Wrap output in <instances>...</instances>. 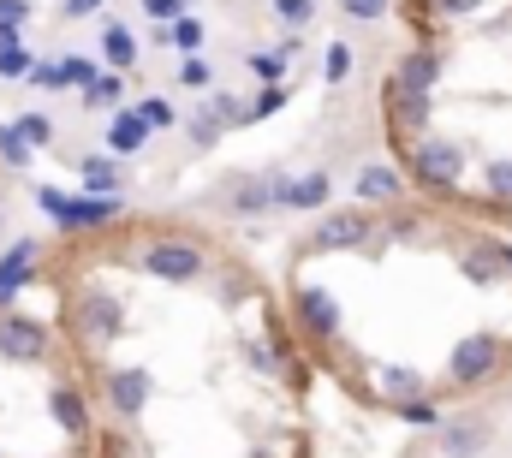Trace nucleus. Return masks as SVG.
Instances as JSON below:
<instances>
[{"label": "nucleus", "instance_id": "f257e3e1", "mask_svg": "<svg viewBox=\"0 0 512 458\" xmlns=\"http://www.w3.org/2000/svg\"><path fill=\"white\" fill-rule=\"evenodd\" d=\"M143 274H155V280H167V286H185V280L203 274V250H197L191 238H155V244L143 250Z\"/></svg>", "mask_w": 512, "mask_h": 458}, {"label": "nucleus", "instance_id": "f03ea898", "mask_svg": "<svg viewBox=\"0 0 512 458\" xmlns=\"http://www.w3.org/2000/svg\"><path fill=\"white\" fill-rule=\"evenodd\" d=\"M411 173H417L423 185L447 191V185H459V173H465V155H459V143H447V137H423V143L411 149Z\"/></svg>", "mask_w": 512, "mask_h": 458}, {"label": "nucleus", "instance_id": "7ed1b4c3", "mask_svg": "<svg viewBox=\"0 0 512 458\" xmlns=\"http://www.w3.org/2000/svg\"><path fill=\"white\" fill-rule=\"evenodd\" d=\"M495 363H501V340H495V334H471V340L453 345L447 375H453L459 387H477V381H489V375H495Z\"/></svg>", "mask_w": 512, "mask_h": 458}, {"label": "nucleus", "instance_id": "20e7f679", "mask_svg": "<svg viewBox=\"0 0 512 458\" xmlns=\"http://www.w3.org/2000/svg\"><path fill=\"white\" fill-rule=\"evenodd\" d=\"M370 238H376V227H370L364 209H334V215H322L316 232H310L316 250H364Z\"/></svg>", "mask_w": 512, "mask_h": 458}, {"label": "nucleus", "instance_id": "39448f33", "mask_svg": "<svg viewBox=\"0 0 512 458\" xmlns=\"http://www.w3.org/2000/svg\"><path fill=\"white\" fill-rule=\"evenodd\" d=\"M78 328H84V340L90 345H114L126 334V310H120V298L114 292H84V304H78Z\"/></svg>", "mask_w": 512, "mask_h": 458}, {"label": "nucleus", "instance_id": "423d86ee", "mask_svg": "<svg viewBox=\"0 0 512 458\" xmlns=\"http://www.w3.org/2000/svg\"><path fill=\"white\" fill-rule=\"evenodd\" d=\"M0 351H6L12 363H36V357L48 351V328L30 322V316H0Z\"/></svg>", "mask_w": 512, "mask_h": 458}, {"label": "nucleus", "instance_id": "0eeeda50", "mask_svg": "<svg viewBox=\"0 0 512 458\" xmlns=\"http://www.w3.org/2000/svg\"><path fill=\"white\" fill-rule=\"evenodd\" d=\"M274 191H280V209H298V215H316V209H328V173H304V179H286V173H274Z\"/></svg>", "mask_w": 512, "mask_h": 458}, {"label": "nucleus", "instance_id": "6e6552de", "mask_svg": "<svg viewBox=\"0 0 512 458\" xmlns=\"http://www.w3.org/2000/svg\"><path fill=\"white\" fill-rule=\"evenodd\" d=\"M221 209H233V215H262V209H280L274 173H245V179H233V185H227V203H221Z\"/></svg>", "mask_w": 512, "mask_h": 458}, {"label": "nucleus", "instance_id": "1a4fd4ad", "mask_svg": "<svg viewBox=\"0 0 512 458\" xmlns=\"http://www.w3.org/2000/svg\"><path fill=\"white\" fill-rule=\"evenodd\" d=\"M298 322H304L316 340H334V334H340V304H334V292L304 286V292H298Z\"/></svg>", "mask_w": 512, "mask_h": 458}, {"label": "nucleus", "instance_id": "9d476101", "mask_svg": "<svg viewBox=\"0 0 512 458\" xmlns=\"http://www.w3.org/2000/svg\"><path fill=\"white\" fill-rule=\"evenodd\" d=\"M30 268H36V244H30V238H18V244L0 250V304L18 298V286L30 280Z\"/></svg>", "mask_w": 512, "mask_h": 458}, {"label": "nucleus", "instance_id": "9b49d317", "mask_svg": "<svg viewBox=\"0 0 512 458\" xmlns=\"http://www.w3.org/2000/svg\"><path fill=\"white\" fill-rule=\"evenodd\" d=\"M149 387H155V381H149L143 369H120V375L108 381V405H114L120 417H137V411L149 405Z\"/></svg>", "mask_w": 512, "mask_h": 458}, {"label": "nucleus", "instance_id": "f8f14e48", "mask_svg": "<svg viewBox=\"0 0 512 458\" xmlns=\"http://www.w3.org/2000/svg\"><path fill=\"white\" fill-rule=\"evenodd\" d=\"M48 411H54V423H60L66 435H84V429H90V405H84L78 387H54V393H48Z\"/></svg>", "mask_w": 512, "mask_h": 458}, {"label": "nucleus", "instance_id": "ddd939ff", "mask_svg": "<svg viewBox=\"0 0 512 458\" xmlns=\"http://www.w3.org/2000/svg\"><path fill=\"white\" fill-rule=\"evenodd\" d=\"M149 131H155V125L137 114V108H120L114 125H108V143H114V155H137V149L149 143Z\"/></svg>", "mask_w": 512, "mask_h": 458}, {"label": "nucleus", "instance_id": "4468645a", "mask_svg": "<svg viewBox=\"0 0 512 458\" xmlns=\"http://www.w3.org/2000/svg\"><path fill=\"white\" fill-rule=\"evenodd\" d=\"M489 447V423H447L441 429V453L447 458H477Z\"/></svg>", "mask_w": 512, "mask_h": 458}, {"label": "nucleus", "instance_id": "2eb2a0df", "mask_svg": "<svg viewBox=\"0 0 512 458\" xmlns=\"http://www.w3.org/2000/svg\"><path fill=\"white\" fill-rule=\"evenodd\" d=\"M399 173L393 167H364L358 173V203H399Z\"/></svg>", "mask_w": 512, "mask_h": 458}, {"label": "nucleus", "instance_id": "dca6fc26", "mask_svg": "<svg viewBox=\"0 0 512 458\" xmlns=\"http://www.w3.org/2000/svg\"><path fill=\"white\" fill-rule=\"evenodd\" d=\"M387 96H393V119H399V125H423V119H429V90H411V84L393 78Z\"/></svg>", "mask_w": 512, "mask_h": 458}, {"label": "nucleus", "instance_id": "f3484780", "mask_svg": "<svg viewBox=\"0 0 512 458\" xmlns=\"http://www.w3.org/2000/svg\"><path fill=\"white\" fill-rule=\"evenodd\" d=\"M435 78H441V60H435V54H405V60H399V84L435 90Z\"/></svg>", "mask_w": 512, "mask_h": 458}, {"label": "nucleus", "instance_id": "a211bd4d", "mask_svg": "<svg viewBox=\"0 0 512 458\" xmlns=\"http://www.w3.org/2000/svg\"><path fill=\"white\" fill-rule=\"evenodd\" d=\"M221 125H227V119L215 114V102L185 119V131H191V143H197V149H215V143H221Z\"/></svg>", "mask_w": 512, "mask_h": 458}, {"label": "nucleus", "instance_id": "6ab92c4d", "mask_svg": "<svg viewBox=\"0 0 512 458\" xmlns=\"http://www.w3.org/2000/svg\"><path fill=\"white\" fill-rule=\"evenodd\" d=\"M84 191L90 197H120V167L114 161H84Z\"/></svg>", "mask_w": 512, "mask_h": 458}, {"label": "nucleus", "instance_id": "aec40b11", "mask_svg": "<svg viewBox=\"0 0 512 458\" xmlns=\"http://www.w3.org/2000/svg\"><path fill=\"white\" fill-rule=\"evenodd\" d=\"M286 54H292V42H286V48H256L251 72L262 78V84H280V78H286Z\"/></svg>", "mask_w": 512, "mask_h": 458}, {"label": "nucleus", "instance_id": "412c9836", "mask_svg": "<svg viewBox=\"0 0 512 458\" xmlns=\"http://www.w3.org/2000/svg\"><path fill=\"white\" fill-rule=\"evenodd\" d=\"M102 54H108V66H120V72H126V66H137V42H131V30H120V24H114V30L102 36Z\"/></svg>", "mask_w": 512, "mask_h": 458}, {"label": "nucleus", "instance_id": "4be33fe9", "mask_svg": "<svg viewBox=\"0 0 512 458\" xmlns=\"http://www.w3.org/2000/svg\"><path fill=\"white\" fill-rule=\"evenodd\" d=\"M30 155H36L30 137H24L18 125H0V161H6V167H30Z\"/></svg>", "mask_w": 512, "mask_h": 458}, {"label": "nucleus", "instance_id": "5701e85b", "mask_svg": "<svg viewBox=\"0 0 512 458\" xmlns=\"http://www.w3.org/2000/svg\"><path fill=\"white\" fill-rule=\"evenodd\" d=\"M84 102H90V108H114V102H120V78H114V72H96V78L84 84Z\"/></svg>", "mask_w": 512, "mask_h": 458}, {"label": "nucleus", "instance_id": "b1692460", "mask_svg": "<svg viewBox=\"0 0 512 458\" xmlns=\"http://www.w3.org/2000/svg\"><path fill=\"white\" fill-rule=\"evenodd\" d=\"M346 72H352V48H346V42H334V48L322 54V84H340Z\"/></svg>", "mask_w": 512, "mask_h": 458}, {"label": "nucleus", "instance_id": "393cba45", "mask_svg": "<svg viewBox=\"0 0 512 458\" xmlns=\"http://www.w3.org/2000/svg\"><path fill=\"white\" fill-rule=\"evenodd\" d=\"M310 12H316V0H274V18H280L286 30H304Z\"/></svg>", "mask_w": 512, "mask_h": 458}, {"label": "nucleus", "instance_id": "a878e982", "mask_svg": "<svg viewBox=\"0 0 512 458\" xmlns=\"http://www.w3.org/2000/svg\"><path fill=\"white\" fill-rule=\"evenodd\" d=\"M18 131L30 137V149H48V143H54V119L48 114H24L18 119Z\"/></svg>", "mask_w": 512, "mask_h": 458}, {"label": "nucleus", "instance_id": "bb28decb", "mask_svg": "<svg viewBox=\"0 0 512 458\" xmlns=\"http://www.w3.org/2000/svg\"><path fill=\"white\" fill-rule=\"evenodd\" d=\"M167 36H173L185 54H191V48H203V24H197L191 12H185V18H173V24H167Z\"/></svg>", "mask_w": 512, "mask_h": 458}, {"label": "nucleus", "instance_id": "cd10ccee", "mask_svg": "<svg viewBox=\"0 0 512 458\" xmlns=\"http://www.w3.org/2000/svg\"><path fill=\"white\" fill-rule=\"evenodd\" d=\"M60 72H66V84L84 90V84L96 78V60H90V54H60Z\"/></svg>", "mask_w": 512, "mask_h": 458}, {"label": "nucleus", "instance_id": "c85d7f7f", "mask_svg": "<svg viewBox=\"0 0 512 458\" xmlns=\"http://www.w3.org/2000/svg\"><path fill=\"white\" fill-rule=\"evenodd\" d=\"M382 387L393 399H411V393H423V381L411 375V369H382Z\"/></svg>", "mask_w": 512, "mask_h": 458}, {"label": "nucleus", "instance_id": "c756f323", "mask_svg": "<svg viewBox=\"0 0 512 458\" xmlns=\"http://www.w3.org/2000/svg\"><path fill=\"white\" fill-rule=\"evenodd\" d=\"M137 114L149 119L155 131H167V125H173V102H167V96H143V102H137Z\"/></svg>", "mask_w": 512, "mask_h": 458}, {"label": "nucleus", "instance_id": "7c9ffc66", "mask_svg": "<svg viewBox=\"0 0 512 458\" xmlns=\"http://www.w3.org/2000/svg\"><path fill=\"white\" fill-rule=\"evenodd\" d=\"M340 12L358 18V24H376V18L387 12V0H340Z\"/></svg>", "mask_w": 512, "mask_h": 458}, {"label": "nucleus", "instance_id": "2f4dec72", "mask_svg": "<svg viewBox=\"0 0 512 458\" xmlns=\"http://www.w3.org/2000/svg\"><path fill=\"white\" fill-rule=\"evenodd\" d=\"M179 84H185V90H203V84H209V60H197V54L179 60Z\"/></svg>", "mask_w": 512, "mask_h": 458}, {"label": "nucleus", "instance_id": "473e14b6", "mask_svg": "<svg viewBox=\"0 0 512 458\" xmlns=\"http://www.w3.org/2000/svg\"><path fill=\"white\" fill-rule=\"evenodd\" d=\"M399 417L417 423V429H429V423H435V405H429V399H399Z\"/></svg>", "mask_w": 512, "mask_h": 458}, {"label": "nucleus", "instance_id": "72a5a7b5", "mask_svg": "<svg viewBox=\"0 0 512 458\" xmlns=\"http://www.w3.org/2000/svg\"><path fill=\"white\" fill-rule=\"evenodd\" d=\"M143 12H149L155 24H173V18H185L191 6H185V0H143Z\"/></svg>", "mask_w": 512, "mask_h": 458}, {"label": "nucleus", "instance_id": "f704fd0d", "mask_svg": "<svg viewBox=\"0 0 512 458\" xmlns=\"http://www.w3.org/2000/svg\"><path fill=\"white\" fill-rule=\"evenodd\" d=\"M280 108H286V90H280V84H268V90H262V96H256L251 119H268V114H280Z\"/></svg>", "mask_w": 512, "mask_h": 458}, {"label": "nucleus", "instance_id": "c9c22d12", "mask_svg": "<svg viewBox=\"0 0 512 458\" xmlns=\"http://www.w3.org/2000/svg\"><path fill=\"white\" fill-rule=\"evenodd\" d=\"M30 84H42V90H66V72H60V60H48V66H30Z\"/></svg>", "mask_w": 512, "mask_h": 458}, {"label": "nucleus", "instance_id": "e433bc0d", "mask_svg": "<svg viewBox=\"0 0 512 458\" xmlns=\"http://www.w3.org/2000/svg\"><path fill=\"white\" fill-rule=\"evenodd\" d=\"M489 191L495 197H512V161H489Z\"/></svg>", "mask_w": 512, "mask_h": 458}, {"label": "nucleus", "instance_id": "4c0bfd02", "mask_svg": "<svg viewBox=\"0 0 512 458\" xmlns=\"http://www.w3.org/2000/svg\"><path fill=\"white\" fill-rule=\"evenodd\" d=\"M24 18H30V0H0V24L6 30H18Z\"/></svg>", "mask_w": 512, "mask_h": 458}, {"label": "nucleus", "instance_id": "58836bf2", "mask_svg": "<svg viewBox=\"0 0 512 458\" xmlns=\"http://www.w3.org/2000/svg\"><path fill=\"white\" fill-rule=\"evenodd\" d=\"M221 298H227V304H239V298H245V280H239V274H227V280H221Z\"/></svg>", "mask_w": 512, "mask_h": 458}, {"label": "nucleus", "instance_id": "ea45409f", "mask_svg": "<svg viewBox=\"0 0 512 458\" xmlns=\"http://www.w3.org/2000/svg\"><path fill=\"white\" fill-rule=\"evenodd\" d=\"M90 12H102V0H66V18H90Z\"/></svg>", "mask_w": 512, "mask_h": 458}, {"label": "nucleus", "instance_id": "a19ab883", "mask_svg": "<svg viewBox=\"0 0 512 458\" xmlns=\"http://www.w3.org/2000/svg\"><path fill=\"white\" fill-rule=\"evenodd\" d=\"M441 12H477V0H435Z\"/></svg>", "mask_w": 512, "mask_h": 458}]
</instances>
